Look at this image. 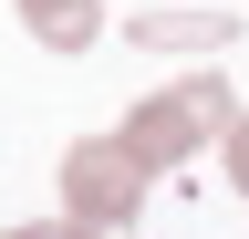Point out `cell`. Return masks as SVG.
Here are the masks:
<instances>
[{
	"instance_id": "6da1fadb",
	"label": "cell",
	"mask_w": 249,
	"mask_h": 239,
	"mask_svg": "<svg viewBox=\"0 0 249 239\" xmlns=\"http://www.w3.org/2000/svg\"><path fill=\"white\" fill-rule=\"evenodd\" d=\"M229 114H239V94H229V73H177L166 94H145L135 114H124V146H135L145 166H187L197 146H218L229 135Z\"/></svg>"
},
{
	"instance_id": "7a4b0ae2",
	"label": "cell",
	"mask_w": 249,
	"mask_h": 239,
	"mask_svg": "<svg viewBox=\"0 0 249 239\" xmlns=\"http://www.w3.org/2000/svg\"><path fill=\"white\" fill-rule=\"evenodd\" d=\"M145 187H156V166L135 156L124 135H83V146H62V219H83V229H135L145 219Z\"/></svg>"
},
{
	"instance_id": "3957f363",
	"label": "cell",
	"mask_w": 249,
	"mask_h": 239,
	"mask_svg": "<svg viewBox=\"0 0 249 239\" xmlns=\"http://www.w3.org/2000/svg\"><path fill=\"white\" fill-rule=\"evenodd\" d=\"M124 42H135V52H229L239 21H229V11H145Z\"/></svg>"
},
{
	"instance_id": "277c9868",
	"label": "cell",
	"mask_w": 249,
	"mask_h": 239,
	"mask_svg": "<svg viewBox=\"0 0 249 239\" xmlns=\"http://www.w3.org/2000/svg\"><path fill=\"white\" fill-rule=\"evenodd\" d=\"M11 11L42 52H93L104 42V0H11Z\"/></svg>"
},
{
	"instance_id": "5b68a950",
	"label": "cell",
	"mask_w": 249,
	"mask_h": 239,
	"mask_svg": "<svg viewBox=\"0 0 249 239\" xmlns=\"http://www.w3.org/2000/svg\"><path fill=\"white\" fill-rule=\"evenodd\" d=\"M218 156H229V187L249 198V114H229V135H218Z\"/></svg>"
},
{
	"instance_id": "8992f818",
	"label": "cell",
	"mask_w": 249,
	"mask_h": 239,
	"mask_svg": "<svg viewBox=\"0 0 249 239\" xmlns=\"http://www.w3.org/2000/svg\"><path fill=\"white\" fill-rule=\"evenodd\" d=\"M11 239H104V229H83V219H31V229H11Z\"/></svg>"
}]
</instances>
